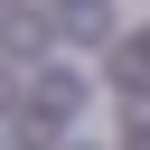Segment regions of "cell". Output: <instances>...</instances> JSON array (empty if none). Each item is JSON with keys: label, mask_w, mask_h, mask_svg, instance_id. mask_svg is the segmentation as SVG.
Returning a JSON list of instances; mask_svg holds the SVG:
<instances>
[{"label": "cell", "mask_w": 150, "mask_h": 150, "mask_svg": "<svg viewBox=\"0 0 150 150\" xmlns=\"http://www.w3.org/2000/svg\"><path fill=\"white\" fill-rule=\"evenodd\" d=\"M0 47L38 56V47H47V19H38V9H9V19H0Z\"/></svg>", "instance_id": "cell-3"}, {"label": "cell", "mask_w": 150, "mask_h": 150, "mask_svg": "<svg viewBox=\"0 0 150 150\" xmlns=\"http://www.w3.org/2000/svg\"><path fill=\"white\" fill-rule=\"evenodd\" d=\"M84 94H94V84H84L75 66H38V112L66 122V112H84Z\"/></svg>", "instance_id": "cell-1"}, {"label": "cell", "mask_w": 150, "mask_h": 150, "mask_svg": "<svg viewBox=\"0 0 150 150\" xmlns=\"http://www.w3.org/2000/svg\"><path fill=\"white\" fill-rule=\"evenodd\" d=\"M9 103H19V75H9V66H0V112H9Z\"/></svg>", "instance_id": "cell-4"}, {"label": "cell", "mask_w": 150, "mask_h": 150, "mask_svg": "<svg viewBox=\"0 0 150 150\" xmlns=\"http://www.w3.org/2000/svg\"><path fill=\"white\" fill-rule=\"evenodd\" d=\"M56 28H66L75 47H103V38H112V0H56Z\"/></svg>", "instance_id": "cell-2"}, {"label": "cell", "mask_w": 150, "mask_h": 150, "mask_svg": "<svg viewBox=\"0 0 150 150\" xmlns=\"http://www.w3.org/2000/svg\"><path fill=\"white\" fill-rule=\"evenodd\" d=\"M56 150H94V141H75V131H66V141H56Z\"/></svg>", "instance_id": "cell-5"}]
</instances>
